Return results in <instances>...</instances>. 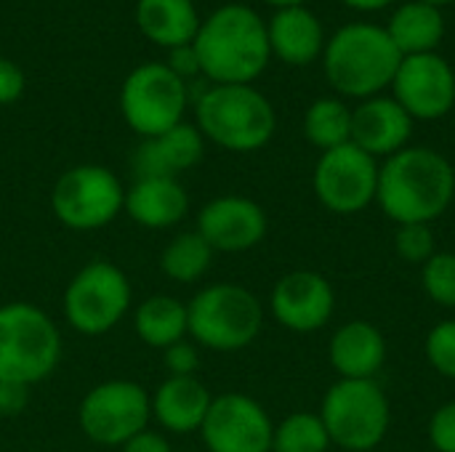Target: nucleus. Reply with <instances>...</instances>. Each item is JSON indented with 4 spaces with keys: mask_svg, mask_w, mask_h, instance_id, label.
I'll use <instances>...</instances> for the list:
<instances>
[{
    "mask_svg": "<svg viewBox=\"0 0 455 452\" xmlns=\"http://www.w3.org/2000/svg\"><path fill=\"white\" fill-rule=\"evenodd\" d=\"M192 51L211 85H253L272 59L267 21L243 3H227L203 19Z\"/></svg>",
    "mask_w": 455,
    "mask_h": 452,
    "instance_id": "nucleus-1",
    "label": "nucleus"
},
{
    "mask_svg": "<svg viewBox=\"0 0 455 452\" xmlns=\"http://www.w3.org/2000/svg\"><path fill=\"white\" fill-rule=\"evenodd\" d=\"M453 197L455 170L437 149L405 147L379 165L376 202L397 226L437 221Z\"/></svg>",
    "mask_w": 455,
    "mask_h": 452,
    "instance_id": "nucleus-2",
    "label": "nucleus"
},
{
    "mask_svg": "<svg viewBox=\"0 0 455 452\" xmlns=\"http://www.w3.org/2000/svg\"><path fill=\"white\" fill-rule=\"evenodd\" d=\"M400 61L403 53L395 48L387 27L371 21L344 24L331 35L323 51V67L331 88L363 101L392 85Z\"/></svg>",
    "mask_w": 455,
    "mask_h": 452,
    "instance_id": "nucleus-3",
    "label": "nucleus"
},
{
    "mask_svg": "<svg viewBox=\"0 0 455 452\" xmlns=\"http://www.w3.org/2000/svg\"><path fill=\"white\" fill-rule=\"evenodd\" d=\"M203 139L229 152H256L277 131L272 101L253 85H211L195 101Z\"/></svg>",
    "mask_w": 455,
    "mask_h": 452,
    "instance_id": "nucleus-4",
    "label": "nucleus"
},
{
    "mask_svg": "<svg viewBox=\"0 0 455 452\" xmlns=\"http://www.w3.org/2000/svg\"><path fill=\"white\" fill-rule=\"evenodd\" d=\"M61 360L56 322L27 301L0 306V384L32 386L48 378Z\"/></svg>",
    "mask_w": 455,
    "mask_h": 452,
    "instance_id": "nucleus-5",
    "label": "nucleus"
},
{
    "mask_svg": "<svg viewBox=\"0 0 455 452\" xmlns=\"http://www.w3.org/2000/svg\"><path fill=\"white\" fill-rule=\"evenodd\" d=\"M261 325V301L243 285L216 282L187 304V333L192 344L211 352H240L251 346Z\"/></svg>",
    "mask_w": 455,
    "mask_h": 452,
    "instance_id": "nucleus-6",
    "label": "nucleus"
},
{
    "mask_svg": "<svg viewBox=\"0 0 455 452\" xmlns=\"http://www.w3.org/2000/svg\"><path fill=\"white\" fill-rule=\"evenodd\" d=\"M320 418L331 445L347 452H368L384 442L392 424V408L376 381L341 378L323 397Z\"/></svg>",
    "mask_w": 455,
    "mask_h": 452,
    "instance_id": "nucleus-7",
    "label": "nucleus"
},
{
    "mask_svg": "<svg viewBox=\"0 0 455 452\" xmlns=\"http://www.w3.org/2000/svg\"><path fill=\"white\" fill-rule=\"evenodd\" d=\"M189 104L187 80H181L168 64L147 61L139 64L120 88V112L131 131L141 139L160 136L179 123Z\"/></svg>",
    "mask_w": 455,
    "mask_h": 452,
    "instance_id": "nucleus-8",
    "label": "nucleus"
},
{
    "mask_svg": "<svg viewBox=\"0 0 455 452\" xmlns=\"http://www.w3.org/2000/svg\"><path fill=\"white\" fill-rule=\"evenodd\" d=\"M125 208L123 181L104 165L64 170L51 192V210L67 229L93 232L112 224Z\"/></svg>",
    "mask_w": 455,
    "mask_h": 452,
    "instance_id": "nucleus-9",
    "label": "nucleus"
},
{
    "mask_svg": "<svg viewBox=\"0 0 455 452\" xmlns=\"http://www.w3.org/2000/svg\"><path fill=\"white\" fill-rule=\"evenodd\" d=\"M131 282L109 261L83 266L64 290V317L83 336H104L123 322L131 309Z\"/></svg>",
    "mask_w": 455,
    "mask_h": 452,
    "instance_id": "nucleus-10",
    "label": "nucleus"
},
{
    "mask_svg": "<svg viewBox=\"0 0 455 452\" xmlns=\"http://www.w3.org/2000/svg\"><path fill=\"white\" fill-rule=\"evenodd\" d=\"M152 400L136 381H104L93 386L77 410L83 434L107 448H123L131 437L149 429Z\"/></svg>",
    "mask_w": 455,
    "mask_h": 452,
    "instance_id": "nucleus-11",
    "label": "nucleus"
},
{
    "mask_svg": "<svg viewBox=\"0 0 455 452\" xmlns=\"http://www.w3.org/2000/svg\"><path fill=\"white\" fill-rule=\"evenodd\" d=\"M312 184L317 200L328 210L339 216H352L365 210L376 200L379 163L349 141L320 155Z\"/></svg>",
    "mask_w": 455,
    "mask_h": 452,
    "instance_id": "nucleus-12",
    "label": "nucleus"
},
{
    "mask_svg": "<svg viewBox=\"0 0 455 452\" xmlns=\"http://www.w3.org/2000/svg\"><path fill=\"white\" fill-rule=\"evenodd\" d=\"M200 434L208 452H272L275 424L253 397L221 394L213 397Z\"/></svg>",
    "mask_w": 455,
    "mask_h": 452,
    "instance_id": "nucleus-13",
    "label": "nucleus"
},
{
    "mask_svg": "<svg viewBox=\"0 0 455 452\" xmlns=\"http://www.w3.org/2000/svg\"><path fill=\"white\" fill-rule=\"evenodd\" d=\"M392 88L413 120H440L455 107V72L437 51L403 56Z\"/></svg>",
    "mask_w": 455,
    "mask_h": 452,
    "instance_id": "nucleus-14",
    "label": "nucleus"
},
{
    "mask_svg": "<svg viewBox=\"0 0 455 452\" xmlns=\"http://www.w3.org/2000/svg\"><path fill=\"white\" fill-rule=\"evenodd\" d=\"M269 221L259 202L243 194H224L197 213V232L216 253H243L267 237Z\"/></svg>",
    "mask_w": 455,
    "mask_h": 452,
    "instance_id": "nucleus-15",
    "label": "nucleus"
},
{
    "mask_svg": "<svg viewBox=\"0 0 455 452\" xmlns=\"http://www.w3.org/2000/svg\"><path fill=\"white\" fill-rule=\"evenodd\" d=\"M269 309L283 328L293 333H315L331 322L336 293L323 274L299 269L277 280Z\"/></svg>",
    "mask_w": 455,
    "mask_h": 452,
    "instance_id": "nucleus-16",
    "label": "nucleus"
},
{
    "mask_svg": "<svg viewBox=\"0 0 455 452\" xmlns=\"http://www.w3.org/2000/svg\"><path fill=\"white\" fill-rule=\"evenodd\" d=\"M413 117L395 101V96H373L352 109V144L371 157H392L408 147Z\"/></svg>",
    "mask_w": 455,
    "mask_h": 452,
    "instance_id": "nucleus-17",
    "label": "nucleus"
},
{
    "mask_svg": "<svg viewBox=\"0 0 455 452\" xmlns=\"http://www.w3.org/2000/svg\"><path fill=\"white\" fill-rule=\"evenodd\" d=\"M205 155V139L197 131V125L179 123L176 128L144 139L141 147L133 155V170L136 178L149 176H168L176 178L179 173L195 168Z\"/></svg>",
    "mask_w": 455,
    "mask_h": 452,
    "instance_id": "nucleus-18",
    "label": "nucleus"
},
{
    "mask_svg": "<svg viewBox=\"0 0 455 452\" xmlns=\"http://www.w3.org/2000/svg\"><path fill=\"white\" fill-rule=\"evenodd\" d=\"M269 51L280 61L291 67H307L317 61L325 51V29L323 21L307 8H280L267 24Z\"/></svg>",
    "mask_w": 455,
    "mask_h": 452,
    "instance_id": "nucleus-19",
    "label": "nucleus"
},
{
    "mask_svg": "<svg viewBox=\"0 0 455 452\" xmlns=\"http://www.w3.org/2000/svg\"><path fill=\"white\" fill-rule=\"evenodd\" d=\"M328 357L341 378L373 381L387 362V341L371 322L352 320L333 333Z\"/></svg>",
    "mask_w": 455,
    "mask_h": 452,
    "instance_id": "nucleus-20",
    "label": "nucleus"
},
{
    "mask_svg": "<svg viewBox=\"0 0 455 452\" xmlns=\"http://www.w3.org/2000/svg\"><path fill=\"white\" fill-rule=\"evenodd\" d=\"M131 221L144 229H171L189 213V194L179 178L149 176L136 178L125 192V208Z\"/></svg>",
    "mask_w": 455,
    "mask_h": 452,
    "instance_id": "nucleus-21",
    "label": "nucleus"
},
{
    "mask_svg": "<svg viewBox=\"0 0 455 452\" xmlns=\"http://www.w3.org/2000/svg\"><path fill=\"white\" fill-rule=\"evenodd\" d=\"M213 397L197 376H168L152 397V418L171 434L200 432Z\"/></svg>",
    "mask_w": 455,
    "mask_h": 452,
    "instance_id": "nucleus-22",
    "label": "nucleus"
},
{
    "mask_svg": "<svg viewBox=\"0 0 455 452\" xmlns=\"http://www.w3.org/2000/svg\"><path fill=\"white\" fill-rule=\"evenodd\" d=\"M200 13L192 0H139L136 27L139 32L160 48L192 45L200 29Z\"/></svg>",
    "mask_w": 455,
    "mask_h": 452,
    "instance_id": "nucleus-23",
    "label": "nucleus"
},
{
    "mask_svg": "<svg viewBox=\"0 0 455 452\" xmlns=\"http://www.w3.org/2000/svg\"><path fill=\"white\" fill-rule=\"evenodd\" d=\"M387 32L403 56L435 53L445 37V16L435 5L411 0L392 13Z\"/></svg>",
    "mask_w": 455,
    "mask_h": 452,
    "instance_id": "nucleus-24",
    "label": "nucleus"
},
{
    "mask_svg": "<svg viewBox=\"0 0 455 452\" xmlns=\"http://www.w3.org/2000/svg\"><path fill=\"white\" fill-rule=\"evenodd\" d=\"M133 328L136 336L141 338V344L165 352L168 346L184 341L187 333V304L157 293L149 296L147 301H141L133 312Z\"/></svg>",
    "mask_w": 455,
    "mask_h": 452,
    "instance_id": "nucleus-25",
    "label": "nucleus"
},
{
    "mask_svg": "<svg viewBox=\"0 0 455 452\" xmlns=\"http://www.w3.org/2000/svg\"><path fill=\"white\" fill-rule=\"evenodd\" d=\"M213 256H216V250L203 240V234L197 229L181 232L163 248L160 269L168 280L189 285V282H197L208 274Z\"/></svg>",
    "mask_w": 455,
    "mask_h": 452,
    "instance_id": "nucleus-26",
    "label": "nucleus"
},
{
    "mask_svg": "<svg viewBox=\"0 0 455 452\" xmlns=\"http://www.w3.org/2000/svg\"><path fill=\"white\" fill-rule=\"evenodd\" d=\"M304 136L323 152L352 141V109L341 99L323 96L304 115Z\"/></svg>",
    "mask_w": 455,
    "mask_h": 452,
    "instance_id": "nucleus-27",
    "label": "nucleus"
},
{
    "mask_svg": "<svg viewBox=\"0 0 455 452\" xmlns=\"http://www.w3.org/2000/svg\"><path fill=\"white\" fill-rule=\"evenodd\" d=\"M331 437L320 413H293L275 426L272 452H328Z\"/></svg>",
    "mask_w": 455,
    "mask_h": 452,
    "instance_id": "nucleus-28",
    "label": "nucleus"
},
{
    "mask_svg": "<svg viewBox=\"0 0 455 452\" xmlns=\"http://www.w3.org/2000/svg\"><path fill=\"white\" fill-rule=\"evenodd\" d=\"M421 282H424L427 296L435 304L455 309V253L437 250L421 266Z\"/></svg>",
    "mask_w": 455,
    "mask_h": 452,
    "instance_id": "nucleus-29",
    "label": "nucleus"
},
{
    "mask_svg": "<svg viewBox=\"0 0 455 452\" xmlns=\"http://www.w3.org/2000/svg\"><path fill=\"white\" fill-rule=\"evenodd\" d=\"M395 250L405 264L424 266L437 253L432 224H400L395 234Z\"/></svg>",
    "mask_w": 455,
    "mask_h": 452,
    "instance_id": "nucleus-30",
    "label": "nucleus"
},
{
    "mask_svg": "<svg viewBox=\"0 0 455 452\" xmlns=\"http://www.w3.org/2000/svg\"><path fill=\"white\" fill-rule=\"evenodd\" d=\"M427 360L429 365L455 381V320L440 322L427 336Z\"/></svg>",
    "mask_w": 455,
    "mask_h": 452,
    "instance_id": "nucleus-31",
    "label": "nucleus"
},
{
    "mask_svg": "<svg viewBox=\"0 0 455 452\" xmlns=\"http://www.w3.org/2000/svg\"><path fill=\"white\" fill-rule=\"evenodd\" d=\"M429 442L437 452H455V402L437 408L429 421Z\"/></svg>",
    "mask_w": 455,
    "mask_h": 452,
    "instance_id": "nucleus-32",
    "label": "nucleus"
},
{
    "mask_svg": "<svg viewBox=\"0 0 455 452\" xmlns=\"http://www.w3.org/2000/svg\"><path fill=\"white\" fill-rule=\"evenodd\" d=\"M163 362L168 376H195L197 365H200V354H197V344L192 341H179L173 346H168L163 352Z\"/></svg>",
    "mask_w": 455,
    "mask_h": 452,
    "instance_id": "nucleus-33",
    "label": "nucleus"
},
{
    "mask_svg": "<svg viewBox=\"0 0 455 452\" xmlns=\"http://www.w3.org/2000/svg\"><path fill=\"white\" fill-rule=\"evenodd\" d=\"M24 85H27V80H24L21 67L16 61L5 59V56H0V107L13 104L16 99H21Z\"/></svg>",
    "mask_w": 455,
    "mask_h": 452,
    "instance_id": "nucleus-34",
    "label": "nucleus"
},
{
    "mask_svg": "<svg viewBox=\"0 0 455 452\" xmlns=\"http://www.w3.org/2000/svg\"><path fill=\"white\" fill-rule=\"evenodd\" d=\"M120 450L123 452H173V448H171V442H168L160 432L144 429V432H139L136 437H131Z\"/></svg>",
    "mask_w": 455,
    "mask_h": 452,
    "instance_id": "nucleus-35",
    "label": "nucleus"
},
{
    "mask_svg": "<svg viewBox=\"0 0 455 452\" xmlns=\"http://www.w3.org/2000/svg\"><path fill=\"white\" fill-rule=\"evenodd\" d=\"M27 405V386L0 384V416H16Z\"/></svg>",
    "mask_w": 455,
    "mask_h": 452,
    "instance_id": "nucleus-36",
    "label": "nucleus"
},
{
    "mask_svg": "<svg viewBox=\"0 0 455 452\" xmlns=\"http://www.w3.org/2000/svg\"><path fill=\"white\" fill-rule=\"evenodd\" d=\"M168 67L181 77L187 80L189 75H200V67H197V56L192 51V45H181V48H173V56L168 61Z\"/></svg>",
    "mask_w": 455,
    "mask_h": 452,
    "instance_id": "nucleus-37",
    "label": "nucleus"
},
{
    "mask_svg": "<svg viewBox=\"0 0 455 452\" xmlns=\"http://www.w3.org/2000/svg\"><path fill=\"white\" fill-rule=\"evenodd\" d=\"M344 3L355 11H381V8L392 5L395 0H344Z\"/></svg>",
    "mask_w": 455,
    "mask_h": 452,
    "instance_id": "nucleus-38",
    "label": "nucleus"
},
{
    "mask_svg": "<svg viewBox=\"0 0 455 452\" xmlns=\"http://www.w3.org/2000/svg\"><path fill=\"white\" fill-rule=\"evenodd\" d=\"M264 3H269V5H275V8L280 11V8H296V5H307L309 0H264Z\"/></svg>",
    "mask_w": 455,
    "mask_h": 452,
    "instance_id": "nucleus-39",
    "label": "nucleus"
},
{
    "mask_svg": "<svg viewBox=\"0 0 455 452\" xmlns=\"http://www.w3.org/2000/svg\"><path fill=\"white\" fill-rule=\"evenodd\" d=\"M416 3H427V5L443 8V5H451V3H455V0H416Z\"/></svg>",
    "mask_w": 455,
    "mask_h": 452,
    "instance_id": "nucleus-40",
    "label": "nucleus"
}]
</instances>
